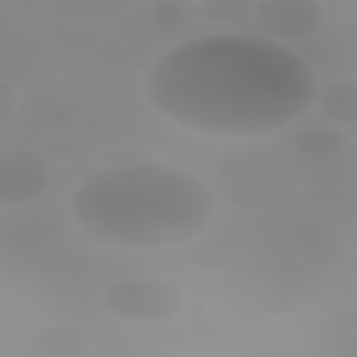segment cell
<instances>
[{
	"instance_id": "cell-1",
	"label": "cell",
	"mask_w": 357,
	"mask_h": 357,
	"mask_svg": "<svg viewBox=\"0 0 357 357\" xmlns=\"http://www.w3.org/2000/svg\"><path fill=\"white\" fill-rule=\"evenodd\" d=\"M103 310L126 324H162L173 321L184 304V290L162 276H126L103 290Z\"/></svg>"
},
{
	"instance_id": "cell-2",
	"label": "cell",
	"mask_w": 357,
	"mask_h": 357,
	"mask_svg": "<svg viewBox=\"0 0 357 357\" xmlns=\"http://www.w3.org/2000/svg\"><path fill=\"white\" fill-rule=\"evenodd\" d=\"M251 25L271 39H307L326 22V11L318 0H254L248 11Z\"/></svg>"
},
{
	"instance_id": "cell-3",
	"label": "cell",
	"mask_w": 357,
	"mask_h": 357,
	"mask_svg": "<svg viewBox=\"0 0 357 357\" xmlns=\"http://www.w3.org/2000/svg\"><path fill=\"white\" fill-rule=\"evenodd\" d=\"M47 190V170L36 151L17 148L0 153V204H25Z\"/></svg>"
},
{
	"instance_id": "cell-4",
	"label": "cell",
	"mask_w": 357,
	"mask_h": 357,
	"mask_svg": "<svg viewBox=\"0 0 357 357\" xmlns=\"http://www.w3.org/2000/svg\"><path fill=\"white\" fill-rule=\"evenodd\" d=\"M17 117L36 131H56L75 123L78 103L61 89H39L20 98Z\"/></svg>"
},
{
	"instance_id": "cell-5",
	"label": "cell",
	"mask_w": 357,
	"mask_h": 357,
	"mask_svg": "<svg viewBox=\"0 0 357 357\" xmlns=\"http://www.w3.org/2000/svg\"><path fill=\"white\" fill-rule=\"evenodd\" d=\"M31 346L39 354L47 357H81L92 349V335L81 324L73 321H56L45 324L31 335Z\"/></svg>"
},
{
	"instance_id": "cell-6",
	"label": "cell",
	"mask_w": 357,
	"mask_h": 357,
	"mask_svg": "<svg viewBox=\"0 0 357 357\" xmlns=\"http://www.w3.org/2000/svg\"><path fill=\"white\" fill-rule=\"evenodd\" d=\"M315 112L332 126L357 123V81L354 78H329L318 86Z\"/></svg>"
},
{
	"instance_id": "cell-7",
	"label": "cell",
	"mask_w": 357,
	"mask_h": 357,
	"mask_svg": "<svg viewBox=\"0 0 357 357\" xmlns=\"http://www.w3.org/2000/svg\"><path fill=\"white\" fill-rule=\"evenodd\" d=\"M293 148L310 159H329L343 153L346 148V134H340L335 126L318 123V126H307L293 137Z\"/></svg>"
},
{
	"instance_id": "cell-8",
	"label": "cell",
	"mask_w": 357,
	"mask_h": 357,
	"mask_svg": "<svg viewBox=\"0 0 357 357\" xmlns=\"http://www.w3.org/2000/svg\"><path fill=\"white\" fill-rule=\"evenodd\" d=\"M198 14V8L187 0H162L156 8H153V17L162 28H184L192 22V17Z\"/></svg>"
},
{
	"instance_id": "cell-9",
	"label": "cell",
	"mask_w": 357,
	"mask_h": 357,
	"mask_svg": "<svg viewBox=\"0 0 357 357\" xmlns=\"http://www.w3.org/2000/svg\"><path fill=\"white\" fill-rule=\"evenodd\" d=\"M251 0H198V14L206 17V20H240L251 11Z\"/></svg>"
},
{
	"instance_id": "cell-10",
	"label": "cell",
	"mask_w": 357,
	"mask_h": 357,
	"mask_svg": "<svg viewBox=\"0 0 357 357\" xmlns=\"http://www.w3.org/2000/svg\"><path fill=\"white\" fill-rule=\"evenodd\" d=\"M20 89L8 81H0V120L17 114V106H20Z\"/></svg>"
}]
</instances>
